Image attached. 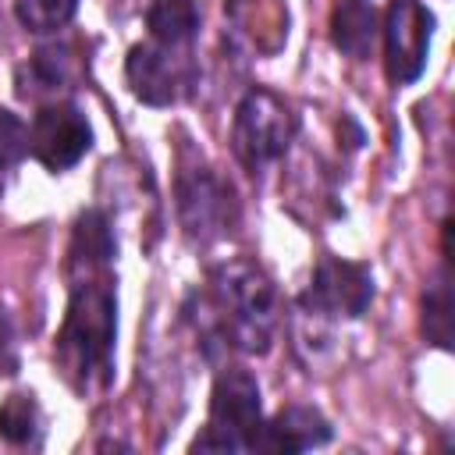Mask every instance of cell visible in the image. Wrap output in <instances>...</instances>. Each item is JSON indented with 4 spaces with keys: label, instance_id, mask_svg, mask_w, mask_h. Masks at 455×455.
Instances as JSON below:
<instances>
[{
    "label": "cell",
    "instance_id": "12",
    "mask_svg": "<svg viewBox=\"0 0 455 455\" xmlns=\"http://www.w3.org/2000/svg\"><path fill=\"white\" fill-rule=\"evenodd\" d=\"M146 21H149L153 39L167 50L188 46L192 36L199 32V11L192 0H153Z\"/></svg>",
    "mask_w": 455,
    "mask_h": 455
},
{
    "label": "cell",
    "instance_id": "7",
    "mask_svg": "<svg viewBox=\"0 0 455 455\" xmlns=\"http://www.w3.org/2000/svg\"><path fill=\"white\" fill-rule=\"evenodd\" d=\"M373 299V277L363 263H348L338 256H323L313 284L306 291V302L316 313L327 316H363V309Z\"/></svg>",
    "mask_w": 455,
    "mask_h": 455
},
{
    "label": "cell",
    "instance_id": "3",
    "mask_svg": "<svg viewBox=\"0 0 455 455\" xmlns=\"http://www.w3.org/2000/svg\"><path fill=\"white\" fill-rule=\"evenodd\" d=\"M263 430L259 384L252 373L228 366L210 395V423L203 437L192 441V451H256Z\"/></svg>",
    "mask_w": 455,
    "mask_h": 455
},
{
    "label": "cell",
    "instance_id": "14",
    "mask_svg": "<svg viewBox=\"0 0 455 455\" xmlns=\"http://www.w3.org/2000/svg\"><path fill=\"white\" fill-rule=\"evenodd\" d=\"M78 0H14L18 21L32 32H53L71 21Z\"/></svg>",
    "mask_w": 455,
    "mask_h": 455
},
{
    "label": "cell",
    "instance_id": "13",
    "mask_svg": "<svg viewBox=\"0 0 455 455\" xmlns=\"http://www.w3.org/2000/svg\"><path fill=\"white\" fill-rule=\"evenodd\" d=\"M39 434V405L32 395H11L0 405V437L11 444H28Z\"/></svg>",
    "mask_w": 455,
    "mask_h": 455
},
{
    "label": "cell",
    "instance_id": "1",
    "mask_svg": "<svg viewBox=\"0 0 455 455\" xmlns=\"http://www.w3.org/2000/svg\"><path fill=\"white\" fill-rule=\"evenodd\" d=\"M114 313L110 263H71V302L57 338V359L82 395L103 391L114 377Z\"/></svg>",
    "mask_w": 455,
    "mask_h": 455
},
{
    "label": "cell",
    "instance_id": "5",
    "mask_svg": "<svg viewBox=\"0 0 455 455\" xmlns=\"http://www.w3.org/2000/svg\"><path fill=\"white\" fill-rule=\"evenodd\" d=\"M430 28L434 14L419 0H391L384 14V64L391 82L405 85L416 82L419 71L427 68V50H430Z\"/></svg>",
    "mask_w": 455,
    "mask_h": 455
},
{
    "label": "cell",
    "instance_id": "4",
    "mask_svg": "<svg viewBox=\"0 0 455 455\" xmlns=\"http://www.w3.org/2000/svg\"><path fill=\"white\" fill-rule=\"evenodd\" d=\"M291 135H295V114H291V107L277 92L252 89L238 103L231 142H235V156L252 174L263 171L267 164H274L277 156H284Z\"/></svg>",
    "mask_w": 455,
    "mask_h": 455
},
{
    "label": "cell",
    "instance_id": "6",
    "mask_svg": "<svg viewBox=\"0 0 455 455\" xmlns=\"http://www.w3.org/2000/svg\"><path fill=\"white\" fill-rule=\"evenodd\" d=\"M92 146L89 121L78 107L71 103H50L36 114L32 132H28V149L36 160L50 171H68L75 167Z\"/></svg>",
    "mask_w": 455,
    "mask_h": 455
},
{
    "label": "cell",
    "instance_id": "16",
    "mask_svg": "<svg viewBox=\"0 0 455 455\" xmlns=\"http://www.w3.org/2000/svg\"><path fill=\"white\" fill-rule=\"evenodd\" d=\"M25 153H28V128H25L11 110L0 107V164L11 167V164H18Z\"/></svg>",
    "mask_w": 455,
    "mask_h": 455
},
{
    "label": "cell",
    "instance_id": "15",
    "mask_svg": "<svg viewBox=\"0 0 455 455\" xmlns=\"http://www.w3.org/2000/svg\"><path fill=\"white\" fill-rule=\"evenodd\" d=\"M423 331L441 348H451V302H448V284H437L423 299Z\"/></svg>",
    "mask_w": 455,
    "mask_h": 455
},
{
    "label": "cell",
    "instance_id": "17",
    "mask_svg": "<svg viewBox=\"0 0 455 455\" xmlns=\"http://www.w3.org/2000/svg\"><path fill=\"white\" fill-rule=\"evenodd\" d=\"M0 192H4V164H0Z\"/></svg>",
    "mask_w": 455,
    "mask_h": 455
},
{
    "label": "cell",
    "instance_id": "10",
    "mask_svg": "<svg viewBox=\"0 0 455 455\" xmlns=\"http://www.w3.org/2000/svg\"><path fill=\"white\" fill-rule=\"evenodd\" d=\"M327 441H331V423L316 409L288 405L270 423H263L256 448H263V451H306V448H320Z\"/></svg>",
    "mask_w": 455,
    "mask_h": 455
},
{
    "label": "cell",
    "instance_id": "8",
    "mask_svg": "<svg viewBox=\"0 0 455 455\" xmlns=\"http://www.w3.org/2000/svg\"><path fill=\"white\" fill-rule=\"evenodd\" d=\"M124 75H128L132 92L142 103H149V107H167V103L178 100L181 75H178V64L171 57V50L160 46V43L132 46L128 64H124Z\"/></svg>",
    "mask_w": 455,
    "mask_h": 455
},
{
    "label": "cell",
    "instance_id": "9",
    "mask_svg": "<svg viewBox=\"0 0 455 455\" xmlns=\"http://www.w3.org/2000/svg\"><path fill=\"white\" fill-rule=\"evenodd\" d=\"M178 210H181V224L192 238H213L220 235L224 220H228V188L210 174V171H196L188 178H181L178 185Z\"/></svg>",
    "mask_w": 455,
    "mask_h": 455
},
{
    "label": "cell",
    "instance_id": "11",
    "mask_svg": "<svg viewBox=\"0 0 455 455\" xmlns=\"http://www.w3.org/2000/svg\"><path fill=\"white\" fill-rule=\"evenodd\" d=\"M380 36V25H377V11L363 0H345L341 7H334L331 14V39L341 53L355 57V60H366L373 53V43Z\"/></svg>",
    "mask_w": 455,
    "mask_h": 455
},
{
    "label": "cell",
    "instance_id": "2",
    "mask_svg": "<svg viewBox=\"0 0 455 455\" xmlns=\"http://www.w3.org/2000/svg\"><path fill=\"white\" fill-rule=\"evenodd\" d=\"M210 320L228 345L267 352L277 327V291L270 277L245 259L217 267L210 274Z\"/></svg>",
    "mask_w": 455,
    "mask_h": 455
}]
</instances>
